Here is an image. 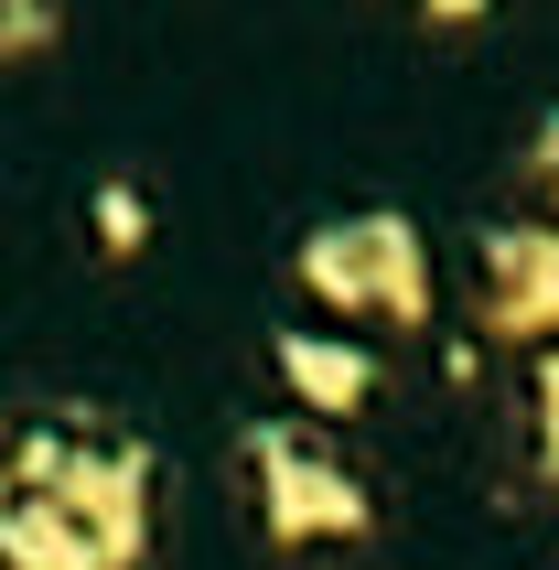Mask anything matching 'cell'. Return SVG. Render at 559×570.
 I'll return each instance as SVG.
<instances>
[{"instance_id": "1", "label": "cell", "mask_w": 559, "mask_h": 570, "mask_svg": "<svg viewBox=\"0 0 559 570\" xmlns=\"http://www.w3.org/2000/svg\"><path fill=\"white\" fill-rule=\"evenodd\" d=\"M258 463H269V528L280 539H355V528H366V495H355L312 442L258 431Z\"/></svg>"}]
</instances>
